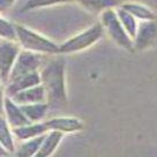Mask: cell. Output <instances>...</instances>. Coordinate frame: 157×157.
Segmentation results:
<instances>
[{
  "label": "cell",
  "mask_w": 157,
  "mask_h": 157,
  "mask_svg": "<svg viewBox=\"0 0 157 157\" xmlns=\"http://www.w3.org/2000/svg\"><path fill=\"white\" fill-rule=\"evenodd\" d=\"M65 69V59L58 57L50 60L40 72V82L45 89L49 108H60L67 103Z\"/></svg>",
  "instance_id": "cell-1"
},
{
  "label": "cell",
  "mask_w": 157,
  "mask_h": 157,
  "mask_svg": "<svg viewBox=\"0 0 157 157\" xmlns=\"http://www.w3.org/2000/svg\"><path fill=\"white\" fill-rule=\"evenodd\" d=\"M15 30H16V36L20 44L27 51L35 52V53H59V45L44 36L20 25H15Z\"/></svg>",
  "instance_id": "cell-2"
},
{
  "label": "cell",
  "mask_w": 157,
  "mask_h": 157,
  "mask_svg": "<svg viewBox=\"0 0 157 157\" xmlns=\"http://www.w3.org/2000/svg\"><path fill=\"white\" fill-rule=\"evenodd\" d=\"M103 33L104 28L102 23H96L91 25L87 30L67 39L63 44H59V53L67 54L88 49L95 43H97L103 36Z\"/></svg>",
  "instance_id": "cell-3"
},
{
  "label": "cell",
  "mask_w": 157,
  "mask_h": 157,
  "mask_svg": "<svg viewBox=\"0 0 157 157\" xmlns=\"http://www.w3.org/2000/svg\"><path fill=\"white\" fill-rule=\"evenodd\" d=\"M101 20H102V25L104 30H106L109 36L111 37L113 42L127 51H133V39L129 37V35L124 29L123 25L118 19V15L113 8L104 10L101 14Z\"/></svg>",
  "instance_id": "cell-4"
},
{
  "label": "cell",
  "mask_w": 157,
  "mask_h": 157,
  "mask_svg": "<svg viewBox=\"0 0 157 157\" xmlns=\"http://www.w3.org/2000/svg\"><path fill=\"white\" fill-rule=\"evenodd\" d=\"M40 66V57L35 52L27 50L21 51L16 58L14 66L10 74V82H14L25 75L37 72Z\"/></svg>",
  "instance_id": "cell-5"
},
{
  "label": "cell",
  "mask_w": 157,
  "mask_h": 157,
  "mask_svg": "<svg viewBox=\"0 0 157 157\" xmlns=\"http://www.w3.org/2000/svg\"><path fill=\"white\" fill-rule=\"evenodd\" d=\"M157 43V20L139 22V28L133 39L135 51H146Z\"/></svg>",
  "instance_id": "cell-6"
},
{
  "label": "cell",
  "mask_w": 157,
  "mask_h": 157,
  "mask_svg": "<svg viewBox=\"0 0 157 157\" xmlns=\"http://www.w3.org/2000/svg\"><path fill=\"white\" fill-rule=\"evenodd\" d=\"M19 56V48L12 40H0V78L10 80V74Z\"/></svg>",
  "instance_id": "cell-7"
},
{
  "label": "cell",
  "mask_w": 157,
  "mask_h": 157,
  "mask_svg": "<svg viewBox=\"0 0 157 157\" xmlns=\"http://www.w3.org/2000/svg\"><path fill=\"white\" fill-rule=\"evenodd\" d=\"M49 132L74 133L80 132L83 128V123L74 117H57L44 121Z\"/></svg>",
  "instance_id": "cell-8"
},
{
  "label": "cell",
  "mask_w": 157,
  "mask_h": 157,
  "mask_svg": "<svg viewBox=\"0 0 157 157\" xmlns=\"http://www.w3.org/2000/svg\"><path fill=\"white\" fill-rule=\"evenodd\" d=\"M10 98H12V101L17 105H28V104L35 103H45L46 94H45L44 87L39 84V86L33 87L23 91H20Z\"/></svg>",
  "instance_id": "cell-9"
},
{
  "label": "cell",
  "mask_w": 157,
  "mask_h": 157,
  "mask_svg": "<svg viewBox=\"0 0 157 157\" xmlns=\"http://www.w3.org/2000/svg\"><path fill=\"white\" fill-rule=\"evenodd\" d=\"M42 84L40 82V74L38 72L31 73L29 75H25L23 78L16 80L14 82H10V84L7 87V97H13L20 91H23L27 89H30L33 87Z\"/></svg>",
  "instance_id": "cell-10"
},
{
  "label": "cell",
  "mask_w": 157,
  "mask_h": 157,
  "mask_svg": "<svg viewBox=\"0 0 157 157\" xmlns=\"http://www.w3.org/2000/svg\"><path fill=\"white\" fill-rule=\"evenodd\" d=\"M120 7L133 15L139 22L143 21H156L157 15L154 10L148 6L140 4V2H123Z\"/></svg>",
  "instance_id": "cell-11"
},
{
  "label": "cell",
  "mask_w": 157,
  "mask_h": 157,
  "mask_svg": "<svg viewBox=\"0 0 157 157\" xmlns=\"http://www.w3.org/2000/svg\"><path fill=\"white\" fill-rule=\"evenodd\" d=\"M6 110V114H7V119L10 125H12L13 127H22L25 125H29L30 121L27 119V117L25 116V113L22 112V110L20 109V106L17 104H15L12 98L6 97L5 103H4Z\"/></svg>",
  "instance_id": "cell-12"
},
{
  "label": "cell",
  "mask_w": 157,
  "mask_h": 157,
  "mask_svg": "<svg viewBox=\"0 0 157 157\" xmlns=\"http://www.w3.org/2000/svg\"><path fill=\"white\" fill-rule=\"evenodd\" d=\"M49 132L48 127L45 126L44 123H36V124H29L22 127H17L13 129L14 135L19 140H31L40 135H44Z\"/></svg>",
  "instance_id": "cell-13"
},
{
  "label": "cell",
  "mask_w": 157,
  "mask_h": 157,
  "mask_svg": "<svg viewBox=\"0 0 157 157\" xmlns=\"http://www.w3.org/2000/svg\"><path fill=\"white\" fill-rule=\"evenodd\" d=\"M63 136H64V133L49 132L34 157H50L58 148L59 143L63 140Z\"/></svg>",
  "instance_id": "cell-14"
},
{
  "label": "cell",
  "mask_w": 157,
  "mask_h": 157,
  "mask_svg": "<svg viewBox=\"0 0 157 157\" xmlns=\"http://www.w3.org/2000/svg\"><path fill=\"white\" fill-rule=\"evenodd\" d=\"M91 13H103L104 10L120 6V0H74Z\"/></svg>",
  "instance_id": "cell-15"
},
{
  "label": "cell",
  "mask_w": 157,
  "mask_h": 157,
  "mask_svg": "<svg viewBox=\"0 0 157 157\" xmlns=\"http://www.w3.org/2000/svg\"><path fill=\"white\" fill-rule=\"evenodd\" d=\"M22 112L25 113L27 119L30 121V124H36L37 121L42 120L48 113L49 105L48 103H35L28 104V105H19Z\"/></svg>",
  "instance_id": "cell-16"
},
{
  "label": "cell",
  "mask_w": 157,
  "mask_h": 157,
  "mask_svg": "<svg viewBox=\"0 0 157 157\" xmlns=\"http://www.w3.org/2000/svg\"><path fill=\"white\" fill-rule=\"evenodd\" d=\"M45 136H46V134L35 137V139H31V140H27L16 150L15 157H34L36 155V152L38 151L39 147L42 146Z\"/></svg>",
  "instance_id": "cell-17"
},
{
  "label": "cell",
  "mask_w": 157,
  "mask_h": 157,
  "mask_svg": "<svg viewBox=\"0 0 157 157\" xmlns=\"http://www.w3.org/2000/svg\"><path fill=\"white\" fill-rule=\"evenodd\" d=\"M116 13H117L118 19L120 21V23L123 25L124 29L126 30V33L129 35L131 38L134 39V37H135V35L137 33V28H139V21L133 15L129 14L128 12L123 10L120 6L116 10Z\"/></svg>",
  "instance_id": "cell-18"
},
{
  "label": "cell",
  "mask_w": 157,
  "mask_h": 157,
  "mask_svg": "<svg viewBox=\"0 0 157 157\" xmlns=\"http://www.w3.org/2000/svg\"><path fill=\"white\" fill-rule=\"evenodd\" d=\"M0 144L8 152L15 151L14 141H13L12 133L8 127V123L1 114H0Z\"/></svg>",
  "instance_id": "cell-19"
},
{
  "label": "cell",
  "mask_w": 157,
  "mask_h": 157,
  "mask_svg": "<svg viewBox=\"0 0 157 157\" xmlns=\"http://www.w3.org/2000/svg\"><path fill=\"white\" fill-rule=\"evenodd\" d=\"M74 0H28L22 7V12L42 8V7H49V6L59 5V4H68Z\"/></svg>",
  "instance_id": "cell-20"
},
{
  "label": "cell",
  "mask_w": 157,
  "mask_h": 157,
  "mask_svg": "<svg viewBox=\"0 0 157 157\" xmlns=\"http://www.w3.org/2000/svg\"><path fill=\"white\" fill-rule=\"evenodd\" d=\"M0 36H2L6 39H10L12 42L15 40V39L17 38L15 25H13L8 21L0 19Z\"/></svg>",
  "instance_id": "cell-21"
},
{
  "label": "cell",
  "mask_w": 157,
  "mask_h": 157,
  "mask_svg": "<svg viewBox=\"0 0 157 157\" xmlns=\"http://www.w3.org/2000/svg\"><path fill=\"white\" fill-rule=\"evenodd\" d=\"M15 0H0V13H4L7 10H10Z\"/></svg>",
  "instance_id": "cell-22"
},
{
  "label": "cell",
  "mask_w": 157,
  "mask_h": 157,
  "mask_svg": "<svg viewBox=\"0 0 157 157\" xmlns=\"http://www.w3.org/2000/svg\"><path fill=\"white\" fill-rule=\"evenodd\" d=\"M4 103H5V99L2 98V88L0 87V114L2 112V106H4Z\"/></svg>",
  "instance_id": "cell-23"
},
{
  "label": "cell",
  "mask_w": 157,
  "mask_h": 157,
  "mask_svg": "<svg viewBox=\"0 0 157 157\" xmlns=\"http://www.w3.org/2000/svg\"><path fill=\"white\" fill-rule=\"evenodd\" d=\"M8 154H10V152L7 151L5 148L0 144V157H8Z\"/></svg>",
  "instance_id": "cell-24"
}]
</instances>
